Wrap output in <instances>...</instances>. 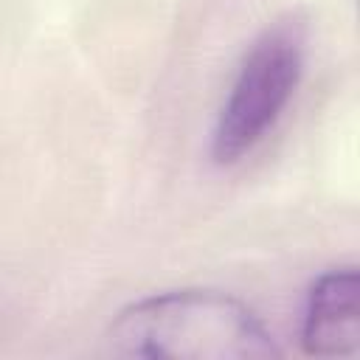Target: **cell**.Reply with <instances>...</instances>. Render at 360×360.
I'll return each instance as SVG.
<instances>
[{
	"instance_id": "3957f363",
	"label": "cell",
	"mask_w": 360,
	"mask_h": 360,
	"mask_svg": "<svg viewBox=\"0 0 360 360\" xmlns=\"http://www.w3.org/2000/svg\"><path fill=\"white\" fill-rule=\"evenodd\" d=\"M301 346L312 357L357 354V270L352 264L332 267L312 281L301 318Z\"/></svg>"
},
{
	"instance_id": "7a4b0ae2",
	"label": "cell",
	"mask_w": 360,
	"mask_h": 360,
	"mask_svg": "<svg viewBox=\"0 0 360 360\" xmlns=\"http://www.w3.org/2000/svg\"><path fill=\"white\" fill-rule=\"evenodd\" d=\"M307 20L284 14L248 45L211 127V160L233 166L250 155L287 110L307 65Z\"/></svg>"
},
{
	"instance_id": "6da1fadb",
	"label": "cell",
	"mask_w": 360,
	"mask_h": 360,
	"mask_svg": "<svg viewBox=\"0 0 360 360\" xmlns=\"http://www.w3.org/2000/svg\"><path fill=\"white\" fill-rule=\"evenodd\" d=\"M107 352L141 360H276L262 318L222 290H166L127 304L104 335Z\"/></svg>"
}]
</instances>
